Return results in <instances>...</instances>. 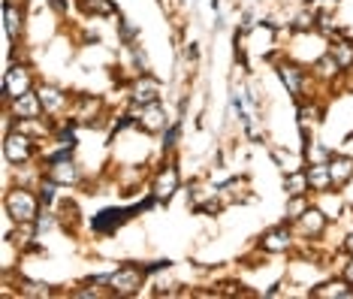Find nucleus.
I'll list each match as a JSON object with an SVG mask.
<instances>
[{"label":"nucleus","instance_id":"7","mask_svg":"<svg viewBox=\"0 0 353 299\" xmlns=\"http://www.w3.org/2000/svg\"><path fill=\"white\" fill-rule=\"evenodd\" d=\"M181 188V173H179V164H163V169L154 175V184H151V197H154V203L166 206L170 200L175 197V191Z\"/></svg>","mask_w":353,"mask_h":299},{"label":"nucleus","instance_id":"14","mask_svg":"<svg viewBox=\"0 0 353 299\" xmlns=\"http://www.w3.org/2000/svg\"><path fill=\"white\" fill-rule=\"evenodd\" d=\"M3 109L10 112L12 118H43V115H46V112H43V103H39L37 88H34V91H28V94H21V97H15V100L6 103Z\"/></svg>","mask_w":353,"mask_h":299},{"label":"nucleus","instance_id":"27","mask_svg":"<svg viewBox=\"0 0 353 299\" xmlns=\"http://www.w3.org/2000/svg\"><path fill=\"white\" fill-rule=\"evenodd\" d=\"M317 206L323 209V215L329 218V221H335V218H339V212H341V200H335V197H329V191L326 193H317Z\"/></svg>","mask_w":353,"mask_h":299},{"label":"nucleus","instance_id":"24","mask_svg":"<svg viewBox=\"0 0 353 299\" xmlns=\"http://www.w3.org/2000/svg\"><path fill=\"white\" fill-rule=\"evenodd\" d=\"M58 188L61 184L58 182H52V179H39V184H37V197H39V203H43L46 209H52L54 203H58Z\"/></svg>","mask_w":353,"mask_h":299},{"label":"nucleus","instance_id":"3","mask_svg":"<svg viewBox=\"0 0 353 299\" xmlns=\"http://www.w3.org/2000/svg\"><path fill=\"white\" fill-rule=\"evenodd\" d=\"M151 276L148 266H139V263H121L115 272H109V281L106 287L112 290L115 296H133L145 287V278Z\"/></svg>","mask_w":353,"mask_h":299},{"label":"nucleus","instance_id":"20","mask_svg":"<svg viewBox=\"0 0 353 299\" xmlns=\"http://www.w3.org/2000/svg\"><path fill=\"white\" fill-rule=\"evenodd\" d=\"M284 193H287V197H302V193H311V188H308V173H305V169H293V173H287Z\"/></svg>","mask_w":353,"mask_h":299},{"label":"nucleus","instance_id":"22","mask_svg":"<svg viewBox=\"0 0 353 299\" xmlns=\"http://www.w3.org/2000/svg\"><path fill=\"white\" fill-rule=\"evenodd\" d=\"M339 73H344V70L339 67V61H335L332 55H329V52L317 55V61H314V76H317V79H323V82H329V79H335Z\"/></svg>","mask_w":353,"mask_h":299},{"label":"nucleus","instance_id":"11","mask_svg":"<svg viewBox=\"0 0 353 299\" xmlns=\"http://www.w3.org/2000/svg\"><path fill=\"white\" fill-rule=\"evenodd\" d=\"M160 100V82L154 79V73H139L136 82L130 85V103L133 106H148V103Z\"/></svg>","mask_w":353,"mask_h":299},{"label":"nucleus","instance_id":"8","mask_svg":"<svg viewBox=\"0 0 353 299\" xmlns=\"http://www.w3.org/2000/svg\"><path fill=\"white\" fill-rule=\"evenodd\" d=\"M133 115H136V127L145 133H163L170 127V115L160 106V100L148 103V106H133Z\"/></svg>","mask_w":353,"mask_h":299},{"label":"nucleus","instance_id":"9","mask_svg":"<svg viewBox=\"0 0 353 299\" xmlns=\"http://www.w3.org/2000/svg\"><path fill=\"white\" fill-rule=\"evenodd\" d=\"M43 175L52 182H58L61 188H76L82 173H79V164L73 157H61V160H46L43 166Z\"/></svg>","mask_w":353,"mask_h":299},{"label":"nucleus","instance_id":"26","mask_svg":"<svg viewBox=\"0 0 353 299\" xmlns=\"http://www.w3.org/2000/svg\"><path fill=\"white\" fill-rule=\"evenodd\" d=\"M54 290L49 284H43V281H19V296H52Z\"/></svg>","mask_w":353,"mask_h":299},{"label":"nucleus","instance_id":"30","mask_svg":"<svg viewBox=\"0 0 353 299\" xmlns=\"http://www.w3.org/2000/svg\"><path fill=\"white\" fill-rule=\"evenodd\" d=\"M184 58H188L190 64H196V58H199V48H196V43H188V46H184Z\"/></svg>","mask_w":353,"mask_h":299},{"label":"nucleus","instance_id":"32","mask_svg":"<svg viewBox=\"0 0 353 299\" xmlns=\"http://www.w3.org/2000/svg\"><path fill=\"white\" fill-rule=\"evenodd\" d=\"M344 278H347L350 284H353V257H350L347 263H344Z\"/></svg>","mask_w":353,"mask_h":299},{"label":"nucleus","instance_id":"29","mask_svg":"<svg viewBox=\"0 0 353 299\" xmlns=\"http://www.w3.org/2000/svg\"><path fill=\"white\" fill-rule=\"evenodd\" d=\"M130 55H133V67H136V73H151V61H148V55L142 52L139 46H133V48H130Z\"/></svg>","mask_w":353,"mask_h":299},{"label":"nucleus","instance_id":"2","mask_svg":"<svg viewBox=\"0 0 353 299\" xmlns=\"http://www.w3.org/2000/svg\"><path fill=\"white\" fill-rule=\"evenodd\" d=\"M39 197L25 184H19V188H10L3 193V209H6V218L15 224H34L37 215H39Z\"/></svg>","mask_w":353,"mask_h":299},{"label":"nucleus","instance_id":"5","mask_svg":"<svg viewBox=\"0 0 353 299\" xmlns=\"http://www.w3.org/2000/svg\"><path fill=\"white\" fill-rule=\"evenodd\" d=\"M37 82H34V70L30 64H21V61H10L6 64V73H3V106L12 103L15 97L34 91Z\"/></svg>","mask_w":353,"mask_h":299},{"label":"nucleus","instance_id":"12","mask_svg":"<svg viewBox=\"0 0 353 299\" xmlns=\"http://www.w3.org/2000/svg\"><path fill=\"white\" fill-rule=\"evenodd\" d=\"M290 248H293V236H290V227H287V224H278V227L266 230L260 239L263 254H287Z\"/></svg>","mask_w":353,"mask_h":299},{"label":"nucleus","instance_id":"17","mask_svg":"<svg viewBox=\"0 0 353 299\" xmlns=\"http://www.w3.org/2000/svg\"><path fill=\"white\" fill-rule=\"evenodd\" d=\"M305 173H308V188L311 193H326L332 191V175H329V164H308L305 166Z\"/></svg>","mask_w":353,"mask_h":299},{"label":"nucleus","instance_id":"19","mask_svg":"<svg viewBox=\"0 0 353 299\" xmlns=\"http://www.w3.org/2000/svg\"><path fill=\"white\" fill-rule=\"evenodd\" d=\"M311 296H320V299H326V296L353 299V284H350L347 278H341V281H326V284H320V287H311Z\"/></svg>","mask_w":353,"mask_h":299},{"label":"nucleus","instance_id":"31","mask_svg":"<svg viewBox=\"0 0 353 299\" xmlns=\"http://www.w3.org/2000/svg\"><path fill=\"white\" fill-rule=\"evenodd\" d=\"M49 6H52V10L58 12V15H67V12H70V3H67V0H49Z\"/></svg>","mask_w":353,"mask_h":299},{"label":"nucleus","instance_id":"23","mask_svg":"<svg viewBox=\"0 0 353 299\" xmlns=\"http://www.w3.org/2000/svg\"><path fill=\"white\" fill-rule=\"evenodd\" d=\"M136 39H139V28H136L130 19L118 15V43H121L124 48H133V46H136Z\"/></svg>","mask_w":353,"mask_h":299},{"label":"nucleus","instance_id":"16","mask_svg":"<svg viewBox=\"0 0 353 299\" xmlns=\"http://www.w3.org/2000/svg\"><path fill=\"white\" fill-rule=\"evenodd\" d=\"M329 175H332V188H344L353 179V157L347 155H329Z\"/></svg>","mask_w":353,"mask_h":299},{"label":"nucleus","instance_id":"15","mask_svg":"<svg viewBox=\"0 0 353 299\" xmlns=\"http://www.w3.org/2000/svg\"><path fill=\"white\" fill-rule=\"evenodd\" d=\"M293 224H296V227H299V230H302L308 239H320V236H323V233H326L329 218L323 215V209H320V206H308V209H305V212H302L299 221H293Z\"/></svg>","mask_w":353,"mask_h":299},{"label":"nucleus","instance_id":"6","mask_svg":"<svg viewBox=\"0 0 353 299\" xmlns=\"http://www.w3.org/2000/svg\"><path fill=\"white\" fill-rule=\"evenodd\" d=\"M275 73H278L281 85L287 88V94H290L293 100L308 97V94H305V88H308V70H305V67H299V64H293V61H278Z\"/></svg>","mask_w":353,"mask_h":299},{"label":"nucleus","instance_id":"4","mask_svg":"<svg viewBox=\"0 0 353 299\" xmlns=\"http://www.w3.org/2000/svg\"><path fill=\"white\" fill-rule=\"evenodd\" d=\"M34 157H37V139H30L28 133L15 131V127L3 133V160L10 166L21 169V166H28Z\"/></svg>","mask_w":353,"mask_h":299},{"label":"nucleus","instance_id":"35","mask_svg":"<svg viewBox=\"0 0 353 299\" xmlns=\"http://www.w3.org/2000/svg\"><path fill=\"white\" fill-rule=\"evenodd\" d=\"M79 3H88V0H79Z\"/></svg>","mask_w":353,"mask_h":299},{"label":"nucleus","instance_id":"10","mask_svg":"<svg viewBox=\"0 0 353 299\" xmlns=\"http://www.w3.org/2000/svg\"><path fill=\"white\" fill-rule=\"evenodd\" d=\"M3 34L6 46L21 43L25 37V3H15V0H3Z\"/></svg>","mask_w":353,"mask_h":299},{"label":"nucleus","instance_id":"13","mask_svg":"<svg viewBox=\"0 0 353 299\" xmlns=\"http://www.w3.org/2000/svg\"><path fill=\"white\" fill-rule=\"evenodd\" d=\"M37 94L46 115H61V112L70 109V94L61 91L58 85H37Z\"/></svg>","mask_w":353,"mask_h":299},{"label":"nucleus","instance_id":"25","mask_svg":"<svg viewBox=\"0 0 353 299\" xmlns=\"http://www.w3.org/2000/svg\"><path fill=\"white\" fill-rule=\"evenodd\" d=\"M311 203H308V193H302V197H287V224H290V221H299V218H302V212H305V209H308Z\"/></svg>","mask_w":353,"mask_h":299},{"label":"nucleus","instance_id":"33","mask_svg":"<svg viewBox=\"0 0 353 299\" xmlns=\"http://www.w3.org/2000/svg\"><path fill=\"white\" fill-rule=\"evenodd\" d=\"M344 251H347V254L353 257V230L347 233V239H344Z\"/></svg>","mask_w":353,"mask_h":299},{"label":"nucleus","instance_id":"21","mask_svg":"<svg viewBox=\"0 0 353 299\" xmlns=\"http://www.w3.org/2000/svg\"><path fill=\"white\" fill-rule=\"evenodd\" d=\"M85 15H97V19H112V15H121L118 12L115 0H88V3H79Z\"/></svg>","mask_w":353,"mask_h":299},{"label":"nucleus","instance_id":"28","mask_svg":"<svg viewBox=\"0 0 353 299\" xmlns=\"http://www.w3.org/2000/svg\"><path fill=\"white\" fill-rule=\"evenodd\" d=\"M179 139H181V121H175V124H170L163 131V151H172L179 145Z\"/></svg>","mask_w":353,"mask_h":299},{"label":"nucleus","instance_id":"1","mask_svg":"<svg viewBox=\"0 0 353 299\" xmlns=\"http://www.w3.org/2000/svg\"><path fill=\"white\" fill-rule=\"evenodd\" d=\"M154 206V197L145 200V203H136V206H112V209H103L91 218V230L97 233V236H112V233H118L124 227L127 221H133L139 212H148V209Z\"/></svg>","mask_w":353,"mask_h":299},{"label":"nucleus","instance_id":"18","mask_svg":"<svg viewBox=\"0 0 353 299\" xmlns=\"http://www.w3.org/2000/svg\"><path fill=\"white\" fill-rule=\"evenodd\" d=\"M326 52L332 55L335 61H339V67H341L344 73L353 70V43H350V39H329Z\"/></svg>","mask_w":353,"mask_h":299},{"label":"nucleus","instance_id":"34","mask_svg":"<svg viewBox=\"0 0 353 299\" xmlns=\"http://www.w3.org/2000/svg\"><path fill=\"white\" fill-rule=\"evenodd\" d=\"M347 142H353V133H350V136H347Z\"/></svg>","mask_w":353,"mask_h":299}]
</instances>
